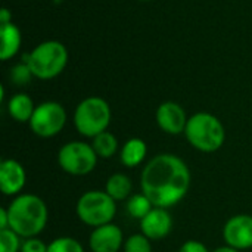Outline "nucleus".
Listing matches in <instances>:
<instances>
[{"label":"nucleus","mask_w":252,"mask_h":252,"mask_svg":"<svg viewBox=\"0 0 252 252\" xmlns=\"http://www.w3.org/2000/svg\"><path fill=\"white\" fill-rule=\"evenodd\" d=\"M140 188L142 193L151 199L154 207L168 210L188 195L190 170L180 157L159 154L142 170Z\"/></svg>","instance_id":"nucleus-1"},{"label":"nucleus","mask_w":252,"mask_h":252,"mask_svg":"<svg viewBox=\"0 0 252 252\" xmlns=\"http://www.w3.org/2000/svg\"><path fill=\"white\" fill-rule=\"evenodd\" d=\"M9 216V229L21 238H37L46 227L49 211L44 201L31 193L18 195L6 208Z\"/></svg>","instance_id":"nucleus-2"},{"label":"nucleus","mask_w":252,"mask_h":252,"mask_svg":"<svg viewBox=\"0 0 252 252\" xmlns=\"http://www.w3.org/2000/svg\"><path fill=\"white\" fill-rule=\"evenodd\" d=\"M185 136L196 151L204 154L217 152L226 142L223 123L210 112H196L189 117Z\"/></svg>","instance_id":"nucleus-3"},{"label":"nucleus","mask_w":252,"mask_h":252,"mask_svg":"<svg viewBox=\"0 0 252 252\" xmlns=\"http://www.w3.org/2000/svg\"><path fill=\"white\" fill-rule=\"evenodd\" d=\"M24 62L30 66L35 78L52 80L65 69L68 63V50L61 41L47 40L25 55Z\"/></svg>","instance_id":"nucleus-4"},{"label":"nucleus","mask_w":252,"mask_h":252,"mask_svg":"<svg viewBox=\"0 0 252 252\" xmlns=\"http://www.w3.org/2000/svg\"><path fill=\"white\" fill-rule=\"evenodd\" d=\"M111 117L109 103L99 96H90L77 105L74 111V126L81 136L93 139L108 130Z\"/></svg>","instance_id":"nucleus-5"},{"label":"nucleus","mask_w":252,"mask_h":252,"mask_svg":"<svg viewBox=\"0 0 252 252\" xmlns=\"http://www.w3.org/2000/svg\"><path fill=\"white\" fill-rule=\"evenodd\" d=\"M115 202L105 190H89L78 198L75 213L81 223L96 229L112 223L117 214Z\"/></svg>","instance_id":"nucleus-6"},{"label":"nucleus","mask_w":252,"mask_h":252,"mask_svg":"<svg viewBox=\"0 0 252 252\" xmlns=\"http://www.w3.org/2000/svg\"><path fill=\"white\" fill-rule=\"evenodd\" d=\"M97 155L92 145L80 140L65 143L58 152L59 167L71 176H87L97 165Z\"/></svg>","instance_id":"nucleus-7"},{"label":"nucleus","mask_w":252,"mask_h":252,"mask_svg":"<svg viewBox=\"0 0 252 252\" xmlns=\"http://www.w3.org/2000/svg\"><path fill=\"white\" fill-rule=\"evenodd\" d=\"M28 124L35 136L41 139L55 137L63 130L66 124V111L59 102H43L35 106V111Z\"/></svg>","instance_id":"nucleus-8"},{"label":"nucleus","mask_w":252,"mask_h":252,"mask_svg":"<svg viewBox=\"0 0 252 252\" xmlns=\"http://www.w3.org/2000/svg\"><path fill=\"white\" fill-rule=\"evenodd\" d=\"M226 245L244 251L252 248V216L238 214L230 217L223 229Z\"/></svg>","instance_id":"nucleus-9"},{"label":"nucleus","mask_w":252,"mask_h":252,"mask_svg":"<svg viewBox=\"0 0 252 252\" xmlns=\"http://www.w3.org/2000/svg\"><path fill=\"white\" fill-rule=\"evenodd\" d=\"M188 115L185 109L177 102H162L157 109V123L159 128L168 134H180L185 133L188 124Z\"/></svg>","instance_id":"nucleus-10"},{"label":"nucleus","mask_w":252,"mask_h":252,"mask_svg":"<svg viewBox=\"0 0 252 252\" xmlns=\"http://www.w3.org/2000/svg\"><path fill=\"white\" fill-rule=\"evenodd\" d=\"M27 182V173L16 159H3L0 162V190L6 196H18Z\"/></svg>","instance_id":"nucleus-11"},{"label":"nucleus","mask_w":252,"mask_h":252,"mask_svg":"<svg viewBox=\"0 0 252 252\" xmlns=\"http://www.w3.org/2000/svg\"><path fill=\"white\" fill-rule=\"evenodd\" d=\"M171 229L173 217L167 208L154 207L151 213L140 220V230L151 241H161L167 238Z\"/></svg>","instance_id":"nucleus-12"},{"label":"nucleus","mask_w":252,"mask_h":252,"mask_svg":"<svg viewBox=\"0 0 252 252\" xmlns=\"http://www.w3.org/2000/svg\"><path fill=\"white\" fill-rule=\"evenodd\" d=\"M92 252H118L124 247V235L117 224H105L93 229L89 238Z\"/></svg>","instance_id":"nucleus-13"},{"label":"nucleus","mask_w":252,"mask_h":252,"mask_svg":"<svg viewBox=\"0 0 252 252\" xmlns=\"http://www.w3.org/2000/svg\"><path fill=\"white\" fill-rule=\"evenodd\" d=\"M0 38H1L0 59L1 61H9L21 49V43H22L21 31L13 22L1 24V27H0Z\"/></svg>","instance_id":"nucleus-14"},{"label":"nucleus","mask_w":252,"mask_h":252,"mask_svg":"<svg viewBox=\"0 0 252 252\" xmlns=\"http://www.w3.org/2000/svg\"><path fill=\"white\" fill-rule=\"evenodd\" d=\"M146 154H148L146 143L139 137H133V139H128L123 145V148L120 151V159L124 167L134 168L145 161Z\"/></svg>","instance_id":"nucleus-15"},{"label":"nucleus","mask_w":252,"mask_h":252,"mask_svg":"<svg viewBox=\"0 0 252 252\" xmlns=\"http://www.w3.org/2000/svg\"><path fill=\"white\" fill-rule=\"evenodd\" d=\"M34 111L35 105L32 99L25 93H16L7 102V112L18 123H30Z\"/></svg>","instance_id":"nucleus-16"},{"label":"nucleus","mask_w":252,"mask_h":252,"mask_svg":"<svg viewBox=\"0 0 252 252\" xmlns=\"http://www.w3.org/2000/svg\"><path fill=\"white\" fill-rule=\"evenodd\" d=\"M131 189H133V185H131V180L128 176L123 174V173H115L112 174L108 182H106V186H105V192L114 199V201H124V199H128L131 195Z\"/></svg>","instance_id":"nucleus-17"},{"label":"nucleus","mask_w":252,"mask_h":252,"mask_svg":"<svg viewBox=\"0 0 252 252\" xmlns=\"http://www.w3.org/2000/svg\"><path fill=\"white\" fill-rule=\"evenodd\" d=\"M92 146H93L96 155L103 159H109L118 152V140L108 130L94 136L92 139Z\"/></svg>","instance_id":"nucleus-18"},{"label":"nucleus","mask_w":252,"mask_h":252,"mask_svg":"<svg viewBox=\"0 0 252 252\" xmlns=\"http://www.w3.org/2000/svg\"><path fill=\"white\" fill-rule=\"evenodd\" d=\"M126 208H127V213L133 219L142 220L143 217H146L151 213V210L154 208V204L145 193H136L127 199Z\"/></svg>","instance_id":"nucleus-19"},{"label":"nucleus","mask_w":252,"mask_h":252,"mask_svg":"<svg viewBox=\"0 0 252 252\" xmlns=\"http://www.w3.org/2000/svg\"><path fill=\"white\" fill-rule=\"evenodd\" d=\"M47 252H84V248L77 239L69 236H62L53 239L49 244Z\"/></svg>","instance_id":"nucleus-20"},{"label":"nucleus","mask_w":252,"mask_h":252,"mask_svg":"<svg viewBox=\"0 0 252 252\" xmlns=\"http://www.w3.org/2000/svg\"><path fill=\"white\" fill-rule=\"evenodd\" d=\"M152 241L143 233L131 235L124 241V252H152Z\"/></svg>","instance_id":"nucleus-21"},{"label":"nucleus","mask_w":252,"mask_h":252,"mask_svg":"<svg viewBox=\"0 0 252 252\" xmlns=\"http://www.w3.org/2000/svg\"><path fill=\"white\" fill-rule=\"evenodd\" d=\"M21 236L12 229L0 230V252H21Z\"/></svg>","instance_id":"nucleus-22"},{"label":"nucleus","mask_w":252,"mask_h":252,"mask_svg":"<svg viewBox=\"0 0 252 252\" xmlns=\"http://www.w3.org/2000/svg\"><path fill=\"white\" fill-rule=\"evenodd\" d=\"M32 77H34V75H32V72H31L30 66H28L25 62L15 65V66L12 68V71H10V78H12V81H13L16 86L28 84V83H30V80H31Z\"/></svg>","instance_id":"nucleus-23"},{"label":"nucleus","mask_w":252,"mask_h":252,"mask_svg":"<svg viewBox=\"0 0 252 252\" xmlns=\"http://www.w3.org/2000/svg\"><path fill=\"white\" fill-rule=\"evenodd\" d=\"M47 247L49 245H46L38 238H28L24 241L21 252H47Z\"/></svg>","instance_id":"nucleus-24"},{"label":"nucleus","mask_w":252,"mask_h":252,"mask_svg":"<svg viewBox=\"0 0 252 252\" xmlns=\"http://www.w3.org/2000/svg\"><path fill=\"white\" fill-rule=\"evenodd\" d=\"M179 252H210L207 250V247L204 244H201L199 241H186L182 247Z\"/></svg>","instance_id":"nucleus-25"},{"label":"nucleus","mask_w":252,"mask_h":252,"mask_svg":"<svg viewBox=\"0 0 252 252\" xmlns=\"http://www.w3.org/2000/svg\"><path fill=\"white\" fill-rule=\"evenodd\" d=\"M9 229V216H7V210L1 208L0 210V230Z\"/></svg>","instance_id":"nucleus-26"},{"label":"nucleus","mask_w":252,"mask_h":252,"mask_svg":"<svg viewBox=\"0 0 252 252\" xmlns=\"http://www.w3.org/2000/svg\"><path fill=\"white\" fill-rule=\"evenodd\" d=\"M9 22H12V15L6 7H3L1 9V24H9Z\"/></svg>","instance_id":"nucleus-27"},{"label":"nucleus","mask_w":252,"mask_h":252,"mask_svg":"<svg viewBox=\"0 0 252 252\" xmlns=\"http://www.w3.org/2000/svg\"><path fill=\"white\" fill-rule=\"evenodd\" d=\"M213 252H241V251H238V250H235V248H232V247L226 245V247H220V248H217L216 251H213Z\"/></svg>","instance_id":"nucleus-28"},{"label":"nucleus","mask_w":252,"mask_h":252,"mask_svg":"<svg viewBox=\"0 0 252 252\" xmlns=\"http://www.w3.org/2000/svg\"><path fill=\"white\" fill-rule=\"evenodd\" d=\"M140 1H151V0H140Z\"/></svg>","instance_id":"nucleus-29"}]
</instances>
